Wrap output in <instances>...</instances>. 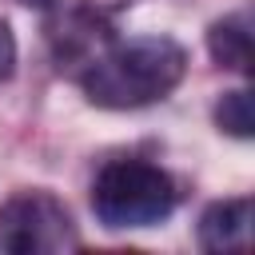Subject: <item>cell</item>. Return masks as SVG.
<instances>
[{
    "instance_id": "cell-1",
    "label": "cell",
    "mask_w": 255,
    "mask_h": 255,
    "mask_svg": "<svg viewBox=\"0 0 255 255\" xmlns=\"http://www.w3.org/2000/svg\"><path fill=\"white\" fill-rule=\"evenodd\" d=\"M187 72V52L171 36L108 40L80 72V88L96 108H143L163 100Z\"/></svg>"
},
{
    "instance_id": "cell-6",
    "label": "cell",
    "mask_w": 255,
    "mask_h": 255,
    "mask_svg": "<svg viewBox=\"0 0 255 255\" xmlns=\"http://www.w3.org/2000/svg\"><path fill=\"white\" fill-rule=\"evenodd\" d=\"M215 124L235 135V139H247L251 135V92H227L219 104H215Z\"/></svg>"
},
{
    "instance_id": "cell-3",
    "label": "cell",
    "mask_w": 255,
    "mask_h": 255,
    "mask_svg": "<svg viewBox=\"0 0 255 255\" xmlns=\"http://www.w3.org/2000/svg\"><path fill=\"white\" fill-rule=\"evenodd\" d=\"M80 247L68 207L48 191H20L0 203V255H60Z\"/></svg>"
},
{
    "instance_id": "cell-2",
    "label": "cell",
    "mask_w": 255,
    "mask_h": 255,
    "mask_svg": "<svg viewBox=\"0 0 255 255\" xmlns=\"http://www.w3.org/2000/svg\"><path fill=\"white\" fill-rule=\"evenodd\" d=\"M92 211L104 227H151L175 211V183L147 159H112L92 183Z\"/></svg>"
},
{
    "instance_id": "cell-7",
    "label": "cell",
    "mask_w": 255,
    "mask_h": 255,
    "mask_svg": "<svg viewBox=\"0 0 255 255\" xmlns=\"http://www.w3.org/2000/svg\"><path fill=\"white\" fill-rule=\"evenodd\" d=\"M16 72V40L8 32V24L0 20V80H8Z\"/></svg>"
},
{
    "instance_id": "cell-5",
    "label": "cell",
    "mask_w": 255,
    "mask_h": 255,
    "mask_svg": "<svg viewBox=\"0 0 255 255\" xmlns=\"http://www.w3.org/2000/svg\"><path fill=\"white\" fill-rule=\"evenodd\" d=\"M207 48H211L215 64L247 76L251 72V24H247V16L235 12V16L215 20L211 32H207Z\"/></svg>"
},
{
    "instance_id": "cell-4",
    "label": "cell",
    "mask_w": 255,
    "mask_h": 255,
    "mask_svg": "<svg viewBox=\"0 0 255 255\" xmlns=\"http://www.w3.org/2000/svg\"><path fill=\"white\" fill-rule=\"evenodd\" d=\"M199 247L203 251H247L251 247V199H219L199 215Z\"/></svg>"
}]
</instances>
